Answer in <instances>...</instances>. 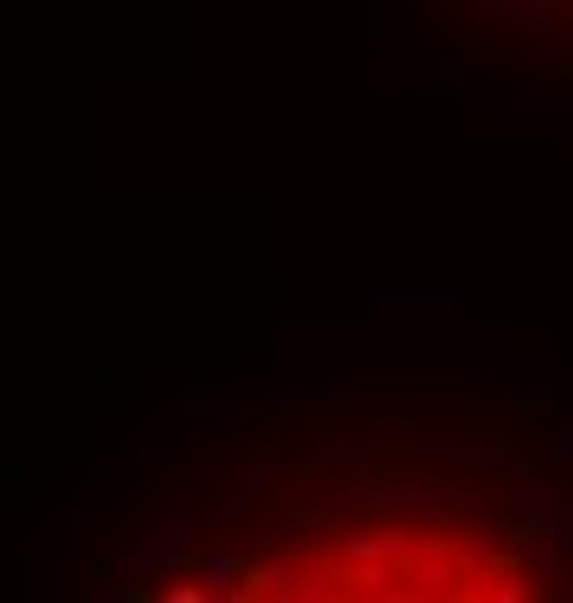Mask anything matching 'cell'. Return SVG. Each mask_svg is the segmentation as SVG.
Returning <instances> with one entry per match:
<instances>
[{"label": "cell", "mask_w": 573, "mask_h": 603, "mask_svg": "<svg viewBox=\"0 0 573 603\" xmlns=\"http://www.w3.org/2000/svg\"><path fill=\"white\" fill-rule=\"evenodd\" d=\"M463 574V562L440 546V539H423V546H412L405 551V580H417V598L423 592H452V580Z\"/></svg>", "instance_id": "obj_1"}, {"label": "cell", "mask_w": 573, "mask_h": 603, "mask_svg": "<svg viewBox=\"0 0 573 603\" xmlns=\"http://www.w3.org/2000/svg\"><path fill=\"white\" fill-rule=\"evenodd\" d=\"M347 598H394V557H336Z\"/></svg>", "instance_id": "obj_2"}, {"label": "cell", "mask_w": 573, "mask_h": 603, "mask_svg": "<svg viewBox=\"0 0 573 603\" xmlns=\"http://www.w3.org/2000/svg\"><path fill=\"white\" fill-rule=\"evenodd\" d=\"M296 574L290 562H250L243 569V592L250 598H284V603H296Z\"/></svg>", "instance_id": "obj_3"}, {"label": "cell", "mask_w": 573, "mask_h": 603, "mask_svg": "<svg viewBox=\"0 0 573 603\" xmlns=\"http://www.w3.org/2000/svg\"><path fill=\"white\" fill-rule=\"evenodd\" d=\"M405 551H412V539H405V528H377V534L354 539V546H342L336 557H394V562H405Z\"/></svg>", "instance_id": "obj_4"}, {"label": "cell", "mask_w": 573, "mask_h": 603, "mask_svg": "<svg viewBox=\"0 0 573 603\" xmlns=\"http://www.w3.org/2000/svg\"><path fill=\"white\" fill-rule=\"evenodd\" d=\"M243 569H250V562H238L232 551H215V557H209V580H203V592H209V598H232V592H238L232 580H243Z\"/></svg>", "instance_id": "obj_5"}, {"label": "cell", "mask_w": 573, "mask_h": 603, "mask_svg": "<svg viewBox=\"0 0 573 603\" xmlns=\"http://www.w3.org/2000/svg\"><path fill=\"white\" fill-rule=\"evenodd\" d=\"M486 598H498V603H527V598H534V580H527L522 569H504V574L493 580V592H486Z\"/></svg>", "instance_id": "obj_6"}]
</instances>
